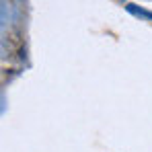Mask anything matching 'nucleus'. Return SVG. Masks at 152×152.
<instances>
[{"mask_svg": "<svg viewBox=\"0 0 152 152\" xmlns=\"http://www.w3.org/2000/svg\"><path fill=\"white\" fill-rule=\"evenodd\" d=\"M124 6H126L127 12H132L134 17H140V19L152 21V12H150V10H144V8H140V6H136V4H132V2H126Z\"/></svg>", "mask_w": 152, "mask_h": 152, "instance_id": "nucleus-1", "label": "nucleus"}]
</instances>
